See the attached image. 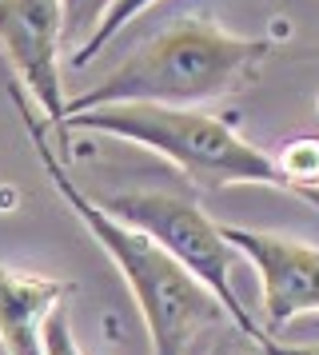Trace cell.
<instances>
[{"label": "cell", "mask_w": 319, "mask_h": 355, "mask_svg": "<svg viewBox=\"0 0 319 355\" xmlns=\"http://www.w3.org/2000/svg\"><path fill=\"white\" fill-rule=\"evenodd\" d=\"M72 284L0 263V347L4 355H44V323L64 307Z\"/></svg>", "instance_id": "52a82bcc"}, {"label": "cell", "mask_w": 319, "mask_h": 355, "mask_svg": "<svg viewBox=\"0 0 319 355\" xmlns=\"http://www.w3.org/2000/svg\"><path fill=\"white\" fill-rule=\"evenodd\" d=\"M44 355H84L76 343V331H72V320H68V311L56 307L44 323Z\"/></svg>", "instance_id": "30bf717a"}, {"label": "cell", "mask_w": 319, "mask_h": 355, "mask_svg": "<svg viewBox=\"0 0 319 355\" xmlns=\"http://www.w3.org/2000/svg\"><path fill=\"white\" fill-rule=\"evenodd\" d=\"M116 0H64V40H80L88 44V36L96 33V24L108 17V8Z\"/></svg>", "instance_id": "9c48e42d"}, {"label": "cell", "mask_w": 319, "mask_h": 355, "mask_svg": "<svg viewBox=\"0 0 319 355\" xmlns=\"http://www.w3.org/2000/svg\"><path fill=\"white\" fill-rule=\"evenodd\" d=\"M152 4H160V0H116V4L108 8V17L100 20V24H96V33L88 36V44H80V49L72 52V64H84V60H92L96 52L104 49V44H108L112 36L124 28L128 20H136L140 12H148Z\"/></svg>", "instance_id": "ba28073f"}, {"label": "cell", "mask_w": 319, "mask_h": 355, "mask_svg": "<svg viewBox=\"0 0 319 355\" xmlns=\"http://www.w3.org/2000/svg\"><path fill=\"white\" fill-rule=\"evenodd\" d=\"M0 49L24 96L40 104L52 128L64 124V0H0Z\"/></svg>", "instance_id": "5b68a950"}, {"label": "cell", "mask_w": 319, "mask_h": 355, "mask_svg": "<svg viewBox=\"0 0 319 355\" xmlns=\"http://www.w3.org/2000/svg\"><path fill=\"white\" fill-rule=\"evenodd\" d=\"M84 128L116 140L156 152L172 164L175 172H184L191 184H200L207 192L236 188V184H259L287 192L284 172L271 152L255 148L243 140L232 124H223L220 116L204 108H164V104H108V108H88L64 120V128Z\"/></svg>", "instance_id": "3957f363"}, {"label": "cell", "mask_w": 319, "mask_h": 355, "mask_svg": "<svg viewBox=\"0 0 319 355\" xmlns=\"http://www.w3.org/2000/svg\"><path fill=\"white\" fill-rule=\"evenodd\" d=\"M271 40L227 33L212 17H175L136 52H128L104 80L84 96L68 100L64 120L108 104H164V108H200L223 100L252 80L268 60ZM64 128V124H60Z\"/></svg>", "instance_id": "7a4b0ae2"}, {"label": "cell", "mask_w": 319, "mask_h": 355, "mask_svg": "<svg viewBox=\"0 0 319 355\" xmlns=\"http://www.w3.org/2000/svg\"><path fill=\"white\" fill-rule=\"evenodd\" d=\"M223 240L259 272L268 336L300 315H319V248L255 227H223Z\"/></svg>", "instance_id": "8992f818"}, {"label": "cell", "mask_w": 319, "mask_h": 355, "mask_svg": "<svg viewBox=\"0 0 319 355\" xmlns=\"http://www.w3.org/2000/svg\"><path fill=\"white\" fill-rule=\"evenodd\" d=\"M16 104L24 112L32 148H36L40 164H44L48 180L56 184V192H60L64 204L76 211L80 224L88 227V236L108 252L112 268L120 272L124 288L132 291V300L140 307L144 331H148V343H152V355H191L200 331H207L212 323L227 320V311L220 307V300L184 263H175L152 236H144L140 227L120 224L88 192H80V184L68 176V168L60 164V156L52 152V144H48V136H44V124H36V116L28 108V96L20 88H16Z\"/></svg>", "instance_id": "6da1fadb"}, {"label": "cell", "mask_w": 319, "mask_h": 355, "mask_svg": "<svg viewBox=\"0 0 319 355\" xmlns=\"http://www.w3.org/2000/svg\"><path fill=\"white\" fill-rule=\"evenodd\" d=\"M255 352L259 355H319V347H291V343H279V339H271L268 331L259 339H252Z\"/></svg>", "instance_id": "8fae6325"}, {"label": "cell", "mask_w": 319, "mask_h": 355, "mask_svg": "<svg viewBox=\"0 0 319 355\" xmlns=\"http://www.w3.org/2000/svg\"><path fill=\"white\" fill-rule=\"evenodd\" d=\"M100 208L116 216L120 224L140 227L152 240L175 259L184 263L200 284H204L220 307L227 311V320L236 331L248 339H259L264 331L252 323V315L243 311V304L232 291V259L236 248L223 240V224H216L200 204H191L175 192H160V188H136V192H112V196H92Z\"/></svg>", "instance_id": "277c9868"}]
</instances>
